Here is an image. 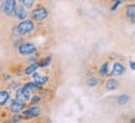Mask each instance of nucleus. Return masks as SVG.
I'll use <instances>...</instances> for the list:
<instances>
[{
  "label": "nucleus",
  "instance_id": "nucleus-8",
  "mask_svg": "<svg viewBox=\"0 0 135 123\" xmlns=\"http://www.w3.org/2000/svg\"><path fill=\"white\" fill-rule=\"evenodd\" d=\"M33 77H34V81L38 83L39 86H41L44 85V83H46L49 81V77L48 75H45L44 72H38V71H35L33 73Z\"/></svg>",
  "mask_w": 135,
  "mask_h": 123
},
{
  "label": "nucleus",
  "instance_id": "nucleus-1",
  "mask_svg": "<svg viewBox=\"0 0 135 123\" xmlns=\"http://www.w3.org/2000/svg\"><path fill=\"white\" fill-rule=\"evenodd\" d=\"M33 30H34V21L31 19L21 20L19 24L16 25V28H15V31H16L18 35H20V36L29 35Z\"/></svg>",
  "mask_w": 135,
  "mask_h": 123
},
{
  "label": "nucleus",
  "instance_id": "nucleus-10",
  "mask_svg": "<svg viewBox=\"0 0 135 123\" xmlns=\"http://www.w3.org/2000/svg\"><path fill=\"white\" fill-rule=\"evenodd\" d=\"M10 99V91L9 90H0V107L6 106Z\"/></svg>",
  "mask_w": 135,
  "mask_h": 123
},
{
  "label": "nucleus",
  "instance_id": "nucleus-7",
  "mask_svg": "<svg viewBox=\"0 0 135 123\" xmlns=\"http://www.w3.org/2000/svg\"><path fill=\"white\" fill-rule=\"evenodd\" d=\"M16 4H18L16 0H5L4 8H3V13H4V15H6V16H11L13 13H14V9H15V6H16Z\"/></svg>",
  "mask_w": 135,
  "mask_h": 123
},
{
  "label": "nucleus",
  "instance_id": "nucleus-24",
  "mask_svg": "<svg viewBox=\"0 0 135 123\" xmlns=\"http://www.w3.org/2000/svg\"><path fill=\"white\" fill-rule=\"evenodd\" d=\"M131 122H133V123H135V118H133V119H131Z\"/></svg>",
  "mask_w": 135,
  "mask_h": 123
},
{
  "label": "nucleus",
  "instance_id": "nucleus-25",
  "mask_svg": "<svg viewBox=\"0 0 135 123\" xmlns=\"http://www.w3.org/2000/svg\"><path fill=\"white\" fill-rule=\"evenodd\" d=\"M121 1H125V0H121Z\"/></svg>",
  "mask_w": 135,
  "mask_h": 123
},
{
  "label": "nucleus",
  "instance_id": "nucleus-11",
  "mask_svg": "<svg viewBox=\"0 0 135 123\" xmlns=\"http://www.w3.org/2000/svg\"><path fill=\"white\" fill-rule=\"evenodd\" d=\"M104 86H105V88L108 91H114L119 87V82H118L115 78H108V80L105 81Z\"/></svg>",
  "mask_w": 135,
  "mask_h": 123
},
{
  "label": "nucleus",
  "instance_id": "nucleus-21",
  "mask_svg": "<svg viewBox=\"0 0 135 123\" xmlns=\"http://www.w3.org/2000/svg\"><path fill=\"white\" fill-rule=\"evenodd\" d=\"M129 66H130V68L133 70V71H135V62L134 61H130V62H129Z\"/></svg>",
  "mask_w": 135,
  "mask_h": 123
},
{
  "label": "nucleus",
  "instance_id": "nucleus-18",
  "mask_svg": "<svg viewBox=\"0 0 135 123\" xmlns=\"http://www.w3.org/2000/svg\"><path fill=\"white\" fill-rule=\"evenodd\" d=\"M24 86L26 87V88H28V90L31 91V92H33V91H35V90H38V88H39V85L36 83V82H35V81H34V82H26V83H25Z\"/></svg>",
  "mask_w": 135,
  "mask_h": 123
},
{
  "label": "nucleus",
  "instance_id": "nucleus-17",
  "mask_svg": "<svg viewBox=\"0 0 135 123\" xmlns=\"http://www.w3.org/2000/svg\"><path fill=\"white\" fill-rule=\"evenodd\" d=\"M86 85L89 86V87H95V86L99 85V78H97V77H90V78H88Z\"/></svg>",
  "mask_w": 135,
  "mask_h": 123
},
{
  "label": "nucleus",
  "instance_id": "nucleus-22",
  "mask_svg": "<svg viewBox=\"0 0 135 123\" xmlns=\"http://www.w3.org/2000/svg\"><path fill=\"white\" fill-rule=\"evenodd\" d=\"M4 3H5V0H0V11H3V8H4Z\"/></svg>",
  "mask_w": 135,
  "mask_h": 123
},
{
  "label": "nucleus",
  "instance_id": "nucleus-12",
  "mask_svg": "<svg viewBox=\"0 0 135 123\" xmlns=\"http://www.w3.org/2000/svg\"><path fill=\"white\" fill-rule=\"evenodd\" d=\"M39 62H33V63H30L29 66L25 68V71H24V75L26 76H29V75H33L35 71H38V68H39Z\"/></svg>",
  "mask_w": 135,
  "mask_h": 123
},
{
  "label": "nucleus",
  "instance_id": "nucleus-23",
  "mask_svg": "<svg viewBox=\"0 0 135 123\" xmlns=\"http://www.w3.org/2000/svg\"><path fill=\"white\" fill-rule=\"evenodd\" d=\"M129 20H130V23H133V24H135V15H133V16H131V18H130V19H129Z\"/></svg>",
  "mask_w": 135,
  "mask_h": 123
},
{
  "label": "nucleus",
  "instance_id": "nucleus-19",
  "mask_svg": "<svg viewBox=\"0 0 135 123\" xmlns=\"http://www.w3.org/2000/svg\"><path fill=\"white\" fill-rule=\"evenodd\" d=\"M50 61H51V57H50V56L45 57V58H43L41 61H39V66H40V67H45V66H48L49 63H50Z\"/></svg>",
  "mask_w": 135,
  "mask_h": 123
},
{
  "label": "nucleus",
  "instance_id": "nucleus-14",
  "mask_svg": "<svg viewBox=\"0 0 135 123\" xmlns=\"http://www.w3.org/2000/svg\"><path fill=\"white\" fill-rule=\"evenodd\" d=\"M108 72H109V62H104L99 68V73H100V76H106Z\"/></svg>",
  "mask_w": 135,
  "mask_h": 123
},
{
  "label": "nucleus",
  "instance_id": "nucleus-16",
  "mask_svg": "<svg viewBox=\"0 0 135 123\" xmlns=\"http://www.w3.org/2000/svg\"><path fill=\"white\" fill-rule=\"evenodd\" d=\"M19 3L26 9H31L35 4V0H19Z\"/></svg>",
  "mask_w": 135,
  "mask_h": 123
},
{
  "label": "nucleus",
  "instance_id": "nucleus-20",
  "mask_svg": "<svg viewBox=\"0 0 135 123\" xmlns=\"http://www.w3.org/2000/svg\"><path fill=\"white\" fill-rule=\"evenodd\" d=\"M40 96H38V95H35V96H33V97H31V98L29 99V102H30V104H31V106H33V104H36V103H39V102H40Z\"/></svg>",
  "mask_w": 135,
  "mask_h": 123
},
{
  "label": "nucleus",
  "instance_id": "nucleus-9",
  "mask_svg": "<svg viewBox=\"0 0 135 123\" xmlns=\"http://www.w3.org/2000/svg\"><path fill=\"white\" fill-rule=\"evenodd\" d=\"M125 73V66L121 62H114L113 68H111V75L113 76H123Z\"/></svg>",
  "mask_w": 135,
  "mask_h": 123
},
{
  "label": "nucleus",
  "instance_id": "nucleus-5",
  "mask_svg": "<svg viewBox=\"0 0 135 123\" xmlns=\"http://www.w3.org/2000/svg\"><path fill=\"white\" fill-rule=\"evenodd\" d=\"M24 107H25V102H23V101H20V99H18V98H15V99H13L11 103H10L9 111L13 114H18L24 109Z\"/></svg>",
  "mask_w": 135,
  "mask_h": 123
},
{
  "label": "nucleus",
  "instance_id": "nucleus-6",
  "mask_svg": "<svg viewBox=\"0 0 135 123\" xmlns=\"http://www.w3.org/2000/svg\"><path fill=\"white\" fill-rule=\"evenodd\" d=\"M13 16H14L15 19H19V20L26 19V16H28L26 8H24L20 3L19 4H16V6H15V9H14V13H13Z\"/></svg>",
  "mask_w": 135,
  "mask_h": 123
},
{
  "label": "nucleus",
  "instance_id": "nucleus-15",
  "mask_svg": "<svg viewBox=\"0 0 135 123\" xmlns=\"http://www.w3.org/2000/svg\"><path fill=\"white\" fill-rule=\"evenodd\" d=\"M129 96L128 95H120L118 98H116V102L119 104H121V106H124V104H126L128 102H129Z\"/></svg>",
  "mask_w": 135,
  "mask_h": 123
},
{
  "label": "nucleus",
  "instance_id": "nucleus-2",
  "mask_svg": "<svg viewBox=\"0 0 135 123\" xmlns=\"http://www.w3.org/2000/svg\"><path fill=\"white\" fill-rule=\"evenodd\" d=\"M36 50V46L33 42H21L18 47V52L21 56H30Z\"/></svg>",
  "mask_w": 135,
  "mask_h": 123
},
{
  "label": "nucleus",
  "instance_id": "nucleus-13",
  "mask_svg": "<svg viewBox=\"0 0 135 123\" xmlns=\"http://www.w3.org/2000/svg\"><path fill=\"white\" fill-rule=\"evenodd\" d=\"M124 14L128 19H130L133 15H135V4H129L125 6V10H124Z\"/></svg>",
  "mask_w": 135,
  "mask_h": 123
},
{
  "label": "nucleus",
  "instance_id": "nucleus-3",
  "mask_svg": "<svg viewBox=\"0 0 135 123\" xmlns=\"http://www.w3.org/2000/svg\"><path fill=\"white\" fill-rule=\"evenodd\" d=\"M49 15V11L46 8H44V6H38L36 9H34L31 11V18L34 20H38V21H43L48 18Z\"/></svg>",
  "mask_w": 135,
  "mask_h": 123
},
{
  "label": "nucleus",
  "instance_id": "nucleus-4",
  "mask_svg": "<svg viewBox=\"0 0 135 123\" xmlns=\"http://www.w3.org/2000/svg\"><path fill=\"white\" fill-rule=\"evenodd\" d=\"M40 112H41V109L39 108L38 106H34L33 104L29 108L23 109V111H21V116H23L24 118H33V117H38L39 114H40Z\"/></svg>",
  "mask_w": 135,
  "mask_h": 123
}]
</instances>
